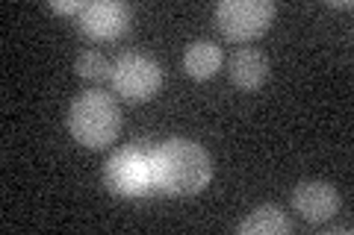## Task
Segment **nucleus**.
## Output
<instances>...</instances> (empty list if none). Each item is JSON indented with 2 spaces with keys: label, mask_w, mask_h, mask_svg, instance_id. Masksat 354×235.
<instances>
[{
  "label": "nucleus",
  "mask_w": 354,
  "mask_h": 235,
  "mask_svg": "<svg viewBox=\"0 0 354 235\" xmlns=\"http://www.w3.org/2000/svg\"><path fill=\"white\" fill-rule=\"evenodd\" d=\"M153 185L165 194L189 197L207 188L213 176L209 153L198 141L189 139H169L160 147H153Z\"/></svg>",
  "instance_id": "1"
},
{
  "label": "nucleus",
  "mask_w": 354,
  "mask_h": 235,
  "mask_svg": "<svg viewBox=\"0 0 354 235\" xmlns=\"http://www.w3.org/2000/svg\"><path fill=\"white\" fill-rule=\"evenodd\" d=\"M68 130L86 147H109L121 132V109L104 92H83L68 109Z\"/></svg>",
  "instance_id": "2"
},
{
  "label": "nucleus",
  "mask_w": 354,
  "mask_h": 235,
  "mask_svg": "<svg viewBox=\"0 0 354 235\" xmlns=\"http://www.w3.org/2000/svg\"><path fill=\"white\" fill-rule=\"evenodd\" d=\"M153 147L148 144H133L109 156L104 167V185L118 197H139L151 192L153 185Z\"/></svg>",
  "instance_id": "3"
},
{
  "label": "nucleus",
  "mask_w": 354,
  "mask_h": 235,
  "mask_svg": "<svg viewBox=\"0 0 354 235\" xmlns=\"http://www.w3.org/2000/svg\"><path fill=\"white\" fill-rule=\"evenodd\" d=\"M274 21L272 0H221L216 6V24L230 41H251L263 36Z\"/></svg>",
  "instance_id": "4"
},
{
  "label": "nucleus",
  "mask_w": 354,
  "mask_h": 235,
  "mask_svg": "<svg viewBox=\"0 0 354 235\" xmlns=\"http://www.w3.org/2000/svg\"><path fill=\"white\" fill-rule=\"evenodd\" d=\"M113 88L133 103L151 100L162 85V68L145 53H124L113 65Z\"/></svg>",
  "instance_id": "5"
},
{
  "label": "nucleus",
  "mask_w": 354,
  "mask_h": 235,
  "mask_svg": "<svg viewBox=\"0 0 354 235\" xmlns=\"http://www.w3.org/2000/svg\"><path fill=\"white\" fill-rule=\"evenodd\" d=\"M292 206L307 223H325L328 218L337 215L339 194H337V188L325 180H304L295 185Z\"/></svg>",
  "instance_id": "6"
},
{
  "label": "nucleus",
  "mask_w": 354,
  "mask_h": 235,
  "mask_svg": "<svg viewBox=\"0 0 354 235\" xmlns=\"http://www.w3.org/2000/svg\"><path fill=\"white\" fill-rule=\"evenodd\" d=\"M130 24V9L124 3H86L80 12V30L92 39H115Z\"/></svg>",
  "instance_id": "7"
},
{
  "label": "nucleus",
  "mask_w": 354,
  "mask_h": 235,
  "mask_svg": "<svg viewBox=\"0 0 354 235\" xmlns=\"http://www.w3.org/2000/svg\"><path fill=\"white\" fill-rule=\"evenodd\" d=\"M227 74L239 88L254 92V88H260L266 83V76H269V59L254 48H242V50H236L234 56H230Z\"/></svg>",
  "instance_id": "8"
},
{
  "label": "nucleus",
  "mask_w": 354,
  "mask_h": 235,
  "mask_svg": "<svg viewBox=\"0 0 354 235\" xmlns=\"http://www.w3.org/2000/svg\"><path fill=\"white\" fill-rule=\"evenodd\" d=\"M221 48L216 41H207V39H201V41H192L189 48H186V53H183V68H186V74L192 76V80H209L218 68H221Z\"/></svg>",
  "instance_id": "9"
},
{
  "label": "nucleus",
  "mask_w": 354,
  "mask_h": 235,
  "mask_svg": "<svg viewBox=\"0 0 354 235\" xmlns=\"http://www.w3.org/2000/svg\"><path fill=\"white\" fill-rule=\"evenodd\" d=\"M239 232L242 235H283V232H290V221H286L281 206L263 203L239 223Z\"/></svg>",
  "instance_id": "10"
},
{
  "label": "nucleus",
  "mask_w": 354,
  "mask_h": 235,
  "mask_svg": "<svg viewBox=\"0 0 354 235\" xmlns=\"http://www.w3.org/2000/svg\"><path fill=\"white\" fill-rule=\"evenodd\" d=\"M77 74H80L83 80H92V83L113 80V62L97 50H86V53L77 56Z\"/></svg>",
  "instance_id": "11"
},
{
  "label": "nucleus",
  "mask_w": 354,
  "mask_h": 235,
  "mask_svg": "<svg viewBox=\"0 0 354 235\" xmlns=\"http://www.w3.org/2000/svg\"><path fill=\"white\" fill-rule=\"evenodd\" d=\"M83 6H86V3H80V0H59V3H50L53 12H62V15H71V12L80 15Z\"/></svg>",
  "instance_id": "12"
}]
</instances>
